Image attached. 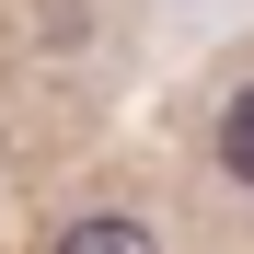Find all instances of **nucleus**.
<instances>
[{
  "mask_svg": "<svg viewBox=\"0 0 254 254\" xmlns=\"http://www.w3.org/2000/svg\"><path fill=\"white\" fill-rule=\"evenodd\" d=\"M47 254H174V243H162V208L150 196H81L47 231Z\"/></svg>",
  "mask_w": 254,
  "mask_h": 254,
  "instance_id": "f257e3e1",
  "label": "nucleus"
},
{
  "mask_svg": "<svg viewBox=\"0 0 254 254\" xmlns=\"http://www.w3.org/2000/svg\"><path fill=\"white\" fill-rule=\"evenodd\" d=\"M208 174L231 196H254V58L220 81V104H208Z\"/></svg>",
  "mask_w": 254,
  "mask_h": 254,
  "instance_id": "f03ea898",
  "label": "nucleus"
}]
</instances>
